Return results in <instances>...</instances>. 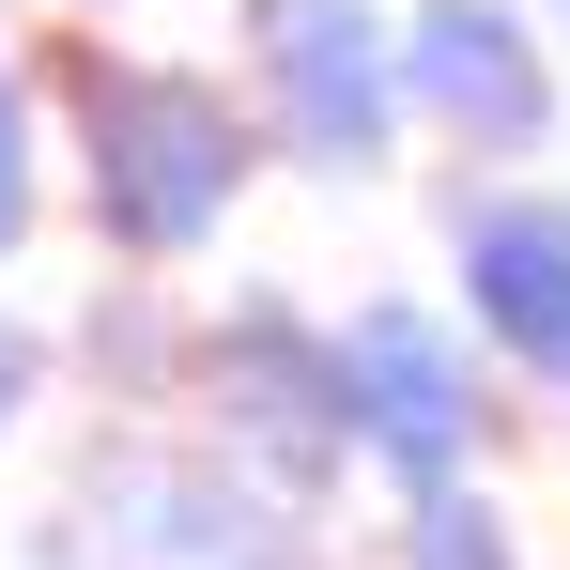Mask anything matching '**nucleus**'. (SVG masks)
<instances>
[{"label":"nucleus","mask_w":570,"mask_h":570,"mask_svg":"<svg viewBox=\"0 0 570 570\" xmlns=\"http://www.w3.org/2000/svg\"><path fill=\"white\" fill-rule=\"evenodd\" d=\"M78 186L124 263H186V247H216V216L247 186V139H232L216 78H186V62H78Z\"/></svg>","instance_id":"obj_1"},{"label":"nucleus","mask_w":570,"mask_h":570,"mask_svg":"<svg viewBox=\"0 0 570 570\" xmlns=\"http://www.w3.org/2000/svg\"><path fill=\"white\" fill-rule=\"evenodd\" d=\"M47 570H308L293 509L232 463H170V448H108L62 524H47Z\"/></svg>","instance_id":"obj_2"},{"label":"nucleus","mask_w":570,"mask_h":570,"mask_svg":"<svg viewBox=\"0 0 570 570\" xmlns=\"http://www.w3.org/2000/svg\"><path fill=\"white\" fill-rule=\"evenodd\" d=\"M200 371V416H216V448L263 478V493H324L340 478V448H355V416H340V324H308V308H278V293H247V308H216L186 340Z\"/></svg>","instance_id":"obj_3"},{"label":"nucleus","mask_w":570,"mask_h":570,"mask_svg":"<svg viewBox=\"0 0 570 570\" xmlns=\"http://www.w3.org/2000/svg\"><path fill=\"white\" fill-rule=\"evenodd\" d=\"M340 416H355V448L401 463L416 493H448V463H478V371H463V340H448L432 308H401V293L340 324Z\"/></svg>","instance_id":"obj_4"},{"label":"nucleus","mask_w":570,"mask_h":570,"mask_svg":"<svg viewBox=\"0 0 570 570\" xmlns=\"http://www.w3.org/2000/svg\"><path fill=\"white\" fill-rule=\"evenodd\" d=\"M263 94H278V139L308 155V170H371L385 124H401V78H385L371 16L355 0H263Z\"/></svg>","instance_id":"obj_5"},{"label":"nucleus","mask_w":570,"mask_h":570,"mask_svg":"<svg viewBox=\"0 0 570 570\" xmlns=\"http://www.w3.org/2000/svg\"><path fill=\"white\" fill-rule=\"evenodd\" d=\"M463 308L540 385H570V216L556 200H478L463 216Z\"/></svg>","instance_id":"obj_6"},{"label":"nucleus","mask_w":570,"mask_h":570,"mask_svg":"<svg viewBox=\"0 0 570 570\" xmlns=\"http://www.w3.org/2000/svg\"><path fill=\"white\" fill-rule=\"evenodd\" d=\"M416 94L448 108L463 139H493V155H524V139H540V62L509 47V16H463V0H448V16L416 31Z\"/></svg>","instance_id":"obj_7"},{"label":"nucleus","mask_w":570,"mask_h":570,"mask_svg":"<svg viewBox=\"0 0 570 570\" xmlns=\"http://www.w3.org/2000/svg\"><path fill=\"white\" fill-rule=\"evenodd\" d=\"M78 355H94L108 401H170V355H186V340H170L155 293H108V324H78Z\"/></svg>","instance_id":"obj_8"},{"label":"nucleus","mask_w":570,"mask_h":570,"mask_svg":"<svg viewBox=\"0 0 570 570\" xmlns=\"http://www.w3.org/2000/svg\"><path fill=\"white\" fill-rule=\"evenodd\" d=\"M401 570H509V540H493V509H478V493H416Z\"/></svg>","instance_id":"obj_9"},{"label":"nucleus","mask_w":570,"mask_h":570,"mask_svg":"<svg viewBox=\"0 0 570 570\" xmlns=\"http://www.w3.org/2000/svg\"><path fill=\"white\" fill-rule=\"evenodd\" d=\"M31 232V94L0 78V247Z\"/></svg>","instance_id":"obj_10"},{"label":"nucleus","mask_w":570,"mask_h":570,"mask_svg":"<svg viewBox=\"0 0 570 570\" xmlns=\"http://www.w3.org/2000/svg\"><path fill=\"white\" fill-rule=\"evenodd\" d=\"M16 416H31V324L0 308V432H16Z\"/></svg>","instance_id":"obj_11"}]
</instances>
